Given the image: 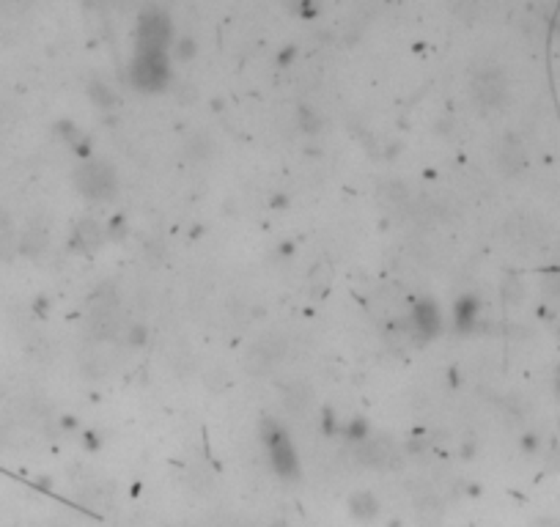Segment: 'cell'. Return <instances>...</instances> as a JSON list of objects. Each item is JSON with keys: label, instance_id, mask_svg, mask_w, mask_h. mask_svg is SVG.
Instances as JSON below:
<instances>
[{"label": "cell", "instance_id": "cell-1", "mask_svg": "<svg viewBox=\"0 0 560 527\" xmlns=\"http://www.w3.org/2000/svg\"><path fill=\"white\" fill-rule=\"evenodd\" d=\"M78 187L88 198L93 201H102L113 193L116 187V179H113V170L102 162H85L80 170H78Z\"/></svg>", "mask_w": 560, "mask_h": 527}, {"label": "cell", "instance_id": "cell-2", "mask_svg": "<svg viewBox=\"0 0 560 527\" xmlns=\"http://www.w3.org/2000/svg\"><path fill=\"white\" fill-rule=\"evenodd\" d=\"M476 99L483 107H497L505 102V82L497 72H483L476 80Z\"/></svg>", "mask_w": 560, "mask_h": 527}, {"label": "cell", "instance_id": "cell-3", "mask_svg": "<svg viewBox=\"0 0 560 527\" xmlns=\"http://www.w3.org/2000/svg\"><path fill=\"white\" fill-rule=\"evenodd\" d=\"M280 355H283V341H280V338H264V341L255 343V349H253V360H258V368L272 366Z\"/></svg>", "mask_w": 560, "mask_h": 527}, {"label": "cell", "instance_id": "cell-4", "mask_svg": "<svg viewBox=\"0 0 560 527\" xmlns=\"http://www.w3.org/2000/svg\"><path fill=\"white\" fill-rule=\"evenodd\" d=\"M500 165H503L505 173H516V170L525 165V149H522L514 138H508V141L503 143V149H500Z\"/></svg>", "mask_w": 560, "mask_h": 527}, {"label": "cell", "instance_id": "cell-5", "mask_svg": "<svg viewBox=\"0 0 560 527\" xmlns=\"http://www.w3.org/2000/svg\"><path fill=\"white\" fill-rule=\"evenodd\" d=\"M44 244H47V231H44V228H36V226L28 228V231L22 233V242H19L22 253H28V256L42 253V250H44Z\"/></svg>", "mask_w": 560, "mask_h": 527}, {"label": "cell", "instance_id": "cell-6", "mask_svg": "<svg viewBox=\"0 0 560 527\" xmlns=\"http://www.w3.org/2000/svg\"><path fill=\"white\" fill-rule=\"evenodd\" d=\"M17 247V239H14V228L8 223V217L0 212V261L11 256V250Z\"/></svg>", "mask_w": 560, "mask_h": 527}, {"label": "cell", "instance_id": "cell-7", "mask_svg": "<svg viewBox=\"0 0 560 527\" xmlns=\"http://www.w3.org/2000/svg\"><path fill=\"white\" fill-rule=\"evenodd\" d=\"M80 236H82V242L88 239V244H96V242H99V228L93 226L91 220H85L80 226Z\"/></svg>", "mask_w": 560, "mask_h": 527}, {"label": "cell", "instance_id": "cell-8", "mask_svg": "<svg viewBox=\"0 0 560 527\" xmlns=\"http://www.w3.org/2000/svg\"><path fill=\"white\" fill-rule=\"evenodd\" d=\"M555 393H558V398H560V368H558V374H555Z\"/></svg>", "mask_w": 560, "mask_h": 527}]
</instances>
